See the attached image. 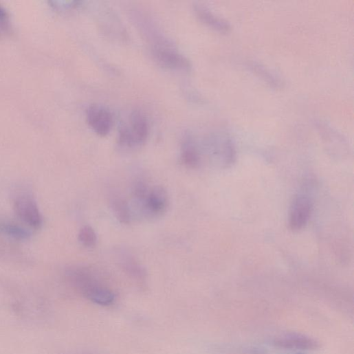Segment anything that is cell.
I'll return each mask as SVG.
<instances>
[{
	"mask_svg": "<svg viewBox=\"0 0 354 354\" xmlns=\"http://www.w3.org/2000/svg\"><path fill=\"white\" fill-rule=\"evenodd\" d=\"M87 121L90 127L100 136L109 134L113 126L111 112L104 107L92 104L87 109Z\"/></svg>",
	"mask_w": 354,
	"mask_h": 354,
	"instance_id": "4",
	"label": "cell"
},
{
	"mask_svg": "<svg viewBox=\"0 0 354 354\" xmlns=\"http://www.w3.org/2000/svg\"><path fill=\"white\" fill-rule=\"evenodd\" d=\"M181 160L182 164L189 168H195L199 163L197 152L191 146H186L182 151Z\"/></svg>",
	"mask_w": 354,
	"mask_h": 354,
	"instance_id": "13",
	"label": "cell"
},
{
	"mask_svg": "<svg viewBox=\"0 0 354 354\" xmlns=\"http://www.w3.org/2000/svg\"><path fill=\"white\" fill-rule=\"evenodd\" d=\"M144 203L147 211L151 214L157 215L164 213L168 204L167 192L161 186L155 187L149 191Z\"/></svg>",
	"mask_w": 354,
	"mask_h": 354,
	"instance_id": "8",
	"label": "cell"
},
{
	"mask_svg": "<svg viewBox=\"0 0 354 354\" xmlns=\"http://www.w3.org/2000/svg\"><path fill=\"white\" fill-rule=\"evenodd\" d=\"M0 232L21 241L28 239L30 236V232L25 228L18 224L5 221H0Z\"/></svg>",
	"mask_w": 354,
	"mask_h": 354,
	"instance_id": "11",
	"label": "cell"
},
{
	"mask_svg": "<svg viewBox=\"0 0 354 354\" xmlns=\"http://www.w3.org/2000/svg\"><path fill=\"white\" fill-rule=\"evenodd\" d=\"M196 12L199 19L207 24L208 26L219 30L220 32H227L229 30V25L223 20L217 18L214 15L202 7H197Z\"/></svg>",
	"mask_w": 354,
	"mask_h": 354,
	"instance_id": "10",
	"label": "cell"
},
{
	"mask_svg": "<svg viewBox=\"0 0 354 354\" xmlns=\"http://www.w3.org/2000/svg\"><path fill=\"white\" fill-rule=\"evenodd\" d=\"M133 192L135 197L137 199L144 202L149 192V190L145 183L140 181L135 186Z\"/></svg>",
	"mask_w": 354,
	"mask_h": 354,
	"instance_id": "15",
	"label": "cell"
},
{
	"mask_svg": "<svg viewBox=\"0 0 354 354\" xmlns=\"http://www.w3.org/2000/svg\"><path fill=\"white\" fill-rule=\"evenodd\" d=\"M153 54L156 61L162 67L184 70L190 67L188 60L183 55L170 47H155Z\"/></svg>",
	"mask_w": 354,
	"mask_h": 354,
	"instance_id": "5",
	"label": "cell"
},
{
	"mask_svg": "<svg viewBox=\"0 0 354 354\" xmlns=\"http://www.w3.org/2000/svg\"><path fill=\"white\" fill-rule=\"evenodd\" d=\"M149 132L146 118L140 111H135L131 115V125L121 131L120 142L128 146H134L144 143Z\"/></svg>",
	"mask_w": 354,
	"mask_h": 354,
	"instance_id": "2",
	"label": "cell"
},
{
	"mask_svg": "<svg viewBox=\"0 0 354 354\" xmlns=\"http://www.w3.org/2000/svg\"><path fill=\"white\" fill-rule=\"evenodd\" d=\"M78 241L86 247H94L97 243L96 233L91 226L85 225L79 232Z\"/></svg>",
	"mask_w": 354,
	"mask_h": 354,
	"instance_id": "12",
	"label": "cell"
},
{
	"mask_svg": "<svg viewBox=\"0 0 354 354\" xmlns=\"http://www.w3.org/2000/svg\"><path fill=\"white\" fill-rule=\"evenodd\" d=\"M14 209L19 217L36 229L43 225V219L34 199L27 194H21L14 200Z\"/></svg>",
	"mask_w": 354,
	"mask_h": 354,
	"instance_id": "3",
	"label": "cell"
},
{
	"mask_svg": "<svg viewBox=\"0 0 354 354\" xmlns=\"http://www.w3.org/2000/svg\"><path fill=\"white\" fill-rule=\"evenodd\" d=\"M311 211L310 201L305 197H298L294 203L291 209L289 225L291 230L302 229L307 223Z\"/></svg>",
	"mask_w": 354,
	"mask_h": 354,
	"instance_id": "6",
	"label": "cell"
},
{
	"mask_svg": "<svg viewBox=\"0 0 354 354\" xmlns=\"http://www.w3.org/2000/svg\"><path fill=\"white\" fill-rule=\"evenodd\" d=\"M67 276L74 286L91 302L101 306L113 303L114 293L102 285L88 269L71 267L68 270Z\"/></svg>",
	"mask_w": 354,
	"mask_h": 354,
	"instance_id": "1",
	"label": "cell"
},
{
	"mask_svg": "<svg viewBox=\"0 0 354 354\" xmlns=\"http://www.w3.org/2000/svg\"><path fill=\"white\" fill-rule=\"evenodd\" d=\"M111 207L118 220L122 223H129L131 212L128 202L122 197L115 196L111 200Z\"/></svg>",
	"mask_w": 354,
	"mask_h": 354,
	"instance_id": "9",
	"label": "cell"
},
{
	"mask_svg": "<svg viewBox=\"0 0 354 354\" xmlns=\"http://www.w3.org/2000/svg\"><path fill=\"white\" fill-rule=\"evenodd\" d=\"M126 272L133 277L142 280L145 277L144 269L135 260L129 258L123 263Z\"/></svg>",
	"mask_w": 354,
	"mask_h": 354,
	"instance_id": "14",
	"label": "cell"
},
{
	"mask_svg": "<svg viewBox=\"0 0 354 354\" xmlns=\"http://www.w3.org/2000/svg\"><path fill=\"white\" fill-rule=\"evenodd\" d=\"M277 346L287 349H316L320 344L316 340L298 333H288L278 337Z\"/></svg>",
	"mask_w": 354,
	"mask_h": 354,
	"instance_id": "7",
	"label": "cell"
}]
</instances>
